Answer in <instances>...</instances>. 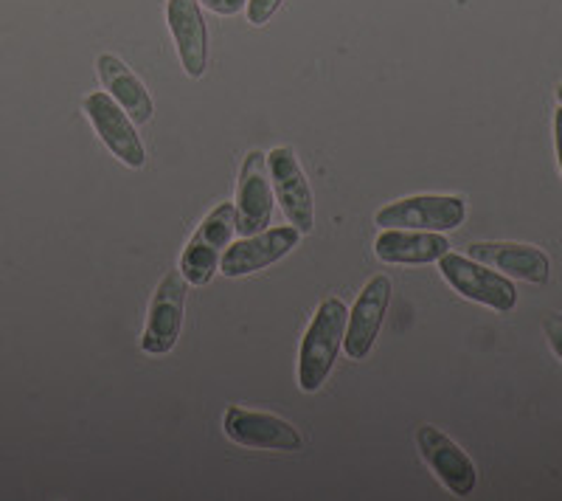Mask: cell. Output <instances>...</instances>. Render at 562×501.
Masks as SVG:
<instances>
[{"label": "cell", "mask_w": 562, "mask_h": 501, "mask_svg": "<svg viewBox=\"0 0 562 501\" xmlns=\"http://www.w3.org/2000/svg\"><path fill=\"white\" fill-rule=\"evenodd\" d=\"M346 319L349 308L340 302L338 296H329L315 310L313 324L304 333L299 353V389L301 392H318L333 372L338 360L340 347H344Z\"/></svg>", "instance_id": "6da1fadb"}, {"label": "cell", "mask_w": 562, "mask_h": 501, "mask_svg": "<svg viewBox=\"0 0 562 501\" xmlns=\"http://www.w3.org/2000/svg\"><path fill=\"white\" fill-rule=\"evenodd\" d=\"M234 234H237L234 203H220L217 209H211L180 254V274L186 277V282L194 285V288L209 285L220 270V259H223Z\"/></svg>", "instance_id": "7a4b0ae2"}, {"label": "cell", "mask_w": 562, "mask_h": 501, "mask_svg": "<svg viewBox=\"0 0 562 501\" xmlns=\"http://www.w3.org/2000/svg\"><path fill=\"white\" fill-rule=\"evenodd\" d=\"M439 270L441 277L448 279L450 288L470 302L484 304V308L498 310V313H509L518 304V290L509 277L479 263V259L467 257V254L448 250L445 257H439Z\"/></svg>", "instance_id": "3957f363"}, {"label": "cell", "mask_w": 562, "mask_h": 501, "mask_svg": "<svg viewBox=\"0 0 562 501\" xmlns=\"http://www.w3.org/2000/svg\"><path fill=\"white\" fill-rule=\"evenodd\" d=\"M467 203L456 194H411L385 203L374 223L380 229H416V232H453L464 223Z\"/></svg>", "instance_id": "277c9868"}, {"label": "cell", "mask_w": 562, "mask_h": 501, "mask_svg": "<svg viewBox=\"0 0 562 501\" xmlns=\"http://www.w3.org/2000/svg\"><path fill=\"white\" fill-rule=\"evenodd\" d=\"M186 290H189V282L180 274V268L167 270L158 282V290L149 302L147 327L140 335V349L147 355H167L178 344L180 330H183Z\"/></svg>", "instance_id": "5b68a950"}, {"label": "cell", "mask_w": 562, "mask_h": 501, "mask_svg": "<svg viewBox=\"0 0 562 501\" xmlns=\"http://www.w3.org/2000/svg\"><path fill=\"white\" fill-rule=\"evenodd\" d=\"M85 116L90 119L97 135L104 142V147L130 169H140L147 164V149L140 144L135 133L133 119L124 113V108L110 97L108 90H93L82 102Z\"/></svg>", "instance_id": "8992f818"}, {"label": "cell", "mask_w": 562, "mask_h": 501, "mask_svg": "<svg viewBox=\"0 0 562 501\" xmlns=\"http://www.w3.org/2000/svg\"><path fill=\"white\" fill-rule=\"evenodd\" d=\"M268 172L273 183L276 203L281 207L290 225L301 234H310L315 225V198L310 180L295 158L293 147H276L268 153Z\"/></svg>", "instance_id": "52a82bcc"}, {"label": "cell", "mask_w": 562, "mask_h": 501, "mask_svg": "<svg viewBox=\"0 0 562 501\" xmlns=\"http://www.w3.org/2000/svg\"><path fill=\"white\" fill-rule=\"evenodd\" d=\"M273 203L276 194L268 172V155L262 149H250L239 169L237 200H234L239 237L265 232L273 218Z\"/></svg>", "instance_id": "ba28073f"}, {"label": "cell", "mask_w": 562, "mask_h": 501, "mask_svg": "<svg viewBox=\"0 0 562 501\" xmlns=\"http://www.w3.org/2000/svg\"><path fill=\"white\" fill-rule=\"evenodd\" d=\"M299 243L301 232L295 225H276V229H265V232L250 234V237H239L237 243L225 248L223 259H220V274L228 279L250 277L256 270L288 257Z\"/></svg>", "instance_id": "9c48e42d"}, {"label": "cell", "mask_w": 562, "mask_h": 501, "mask_svg": "<svg viewBox=\"0 0 562 501\" xmlns=\"http://www.w3.org/2000/svg\"><path fill=\"white\" fill-rule=\"evenodd\" d=\"M223 431L231 443L259 450H301L304 437L293 423L268 412H250L239 405H228L223 414Z\"/></svg>", "instance_id": "30bf717a"}, {"label": "cell", "mask_w": 562, "mask_h": 501, "mask_svg": "<svg viewBox=\"0 0 562 501\" xmlns=\"http://www.w3.org/2000/svg\"><path fill=\"white\" fill-rule=\"evenodd\" d=\"M416 443H419L422 457L430 465L436 479L450 493L459 496V499L473 493L475 485H479V470H475V463L467 457V450L459 443H453L436 425H419L416 428Z\"/></svg>", "instance_id": "8fae6325"}, {"label": "cell", "mask_w": 562, "mask_h": 501, "mask_svg": "<svg viewBox=\"0 0 562 501\" xmlns=\"http://www.w3.org/2000/svg\"><path fill=\"white\" fill-rule=\"evenodd\" d=\"M391 302V279L389 277H374L366 282L360 290L358 302L351 308L349 319H346V333H344V349L351 360H366L369 353L374 349L380 327H383L385 310Z\"/></svg>", "instance_id": "7c38bea8"}, {"label": "cell", "mask_w": 562, "mask_h": 501, "mask_svg": "<svg viewBox=\"0 0 562 501\" xmlns=\"http://www.w3.org/2000/svg\"><path fill=\"white\" fill-rule=\"evenodd\" d=\"M167 23L186 77L200 79L209 68V29L203 9L198 0H167Z\"/></svg>", "instance_id": "4fadbf2b"}, {"label": "cell", "mask_w": 562, "mask_h": 501, "mask_svg": "<svg viewBox=\"0 0 562 501\" xmlns=\"http://www.w3.org/2000/svg\"><path fill=\"white\" fill-rule=\"evenodd\" d=\"M467 257L490 265L509 279H524L529 285H546L551 277V263L537 245L526 243H470Z\"/></svg>", "instance_id": "5bb4252c"}, {"label": "cell", "mask_w": 562, "mask_h": 501, "mask_svg": "<svg viewBox=\"0 0 562 501\" xmlns=\"http://www.w3.org/2000/svg\"><path fill=\"white\" fill-rule=\"evenodd\" d=\"M450 250V243L439 232H416V229H383L374 240V254L385 265H430L439 263Z\"/></svg>", "instance_id": "9a60e30c"}, {"label": "cell", "mask_w": 562, "mask_h": 501, "mask_svg": "<svg viewBox=\"0 0 562 501\" xmlns=\"http://www.w3.org/2000/svg\"><path fill=\"white\" fill-rule=\"evenodd\" d=\"M97 74L102 79L104 90L115 102L122 104L124 113L133 119V124H149L155 116V104L149 97L147 85L140 82L138 74L130 68L124 59H119L115 54H102L97 59Z\"/></svg>", "instance_id": "2e32d148"}, {"label": "cell", "mask_w": 562, "mask_h": 501, "mask_svg": "<svg viewBox=\"0 0 562 501\" xmlns=\"http://www.w3.org/2000/svg\"><path fill=\"white\" fill-rule=\"evenodd\" d=\"M281 3H284V0H248V7H245V12H248V23H254V26H265V23H270V18L279 12Z\"/></svg>", "instance_id": "e0dca14e"}, {"label": "cell", "mask_w": 562, "mask_h": 501, "mask_svg": "<svg viewBox=\"0 0 562 501\" xmlns=\"http://www.w3.org/2000/svg\"><path fill=\"white\" fill-rule=\"evenodd\" d=\"M543 333L546 341H549L551 353L562 360V315L560 313H549L543 319Z\"/></svg>", "instance_id": "ac0fdd59"}, {"label": "cell", "mask_w": 562, "mask_h": 501, "mask_svg": "<svg viewBox=\"0 0 562 501\" xmlns=\"http://www.w3.org/2000/svg\"><path fill=\"white\" fill-rule=\"evenodd\" d=\"M198 3L209 9V12L223 14V18H231V14L243 12L248 7V0H198Z\"/></svg>", "instance_id": "d6986e66"}, {"label": "cell", "mask_w": 562, "mask_h": 501, "mask_svg": "<svg viewBox=\"0 0 562 501\" xmlns=\"http://www.w3.org/2000/svg\"><path fill=\"white\" fill-rule=\"evenodd\" d=\"M554 147H557V164H560V175H562V104L554 113Z\"/></svg>", "instance_id": "ffe728a7"}, {"label": "cell", "mask_w": 562, "mask_h": 501, "mask_svg": "<svg viewBox=\"0 0 562 501\" xmlns=\"http://www.w3.org/2000/svg\"><path fill=\"white\" fill-rule=\"evenodd\" d=\"M557 99H560V104H562V82L557 85Z\"/></svg>", "instance_id": "44dd1931"}]
</instances>
